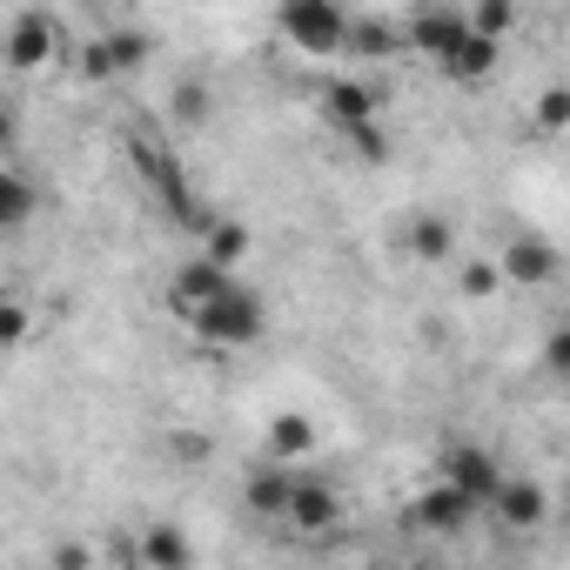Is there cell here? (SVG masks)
Returning a JSON list of instances; mask_svg holds the SVG:
<instances>
[{
    "instance_id": "obj_22",
    "label": "cell",
    "mask_w": 570,
    "mask_h": 570,
    "mask_svg": "<svg viewBox=\"0 0 570 570\" xmlns=\"http://www.w3.org/2000/svg\"><path fill=\"white\" fill-rule=\"evenodd\" d=\"M543 370H550L557 383H570V323H557V330L543 336Z\"/></svg>"
},
{
    "instance_id": "obj_6",
    "label": "cell",
    "mask_w": 570,
    "mask_h": 570,
    "mask_svg": "<svg viewBox=\"0 0 570 570\" xmlns=\"http://www.w3.org/2000/svg\"><path fill=\"white\" fill-rule=\"evenodd\" d=\"M296 476H303V463H275V456H262V463L248 470V483H242V503H248L255 517H289Z\"/></svg>"
},
{
    "instance_id": "obj_1",
    "label": "cell",
    "mask_w": 570,
    "mask_h": 570,
    "mask_svg": "<svg viewBox=\"0 0 570 570\" xmlns=\"http://www.w3.org/2000/svg\"><path fill=\"white\" fill-rule=\"evenodd\" d=\"M188 330H195V343L202 350H215V356H228V350H248V343H262V330H268V309H262V296L248 289V282H222V289L188 316Z\"/></svg>"
},
{
    "instance_id": "obj_15",
    "label": "cell",
    "mask_w": 570,
    "mask_h": 570,
    "mask_svg": "<svg viewBox=\"0 0 570 570\" xmlns=\"http://www.w3.org/2000/svg\"><path fill=\"white\" fill-rule=\"evenodd\" d=\"M410 255H416V262H450V255H456V228H450L443 215H416V222H410Z\"/></svg>"
},
{
    "instance_id": "obj_16",
    "label": "cell",
    "mask_w": 570,
    "mask_h": 570,
    "mask_svg": "<svg viewBox=\"0 0 570 570\" xmlns=\"http://www.w3.org/2000/svg\"><path fill=\"white\" fill-rule=\"evenodd\" d=\"M202 255H215L222 268H235V262L248 255V228H242V222H215V215H208V222H202Z\"/></svg>"
},
{
    "instance_id": "obj_19",
    "label": "cell",
    "mask_w": 570,
    "mask_h": 570,
    "mask_svg": "<svg viewBox=\"0 0 570 570\" xmlns=\"http://www.w3.org/2000/svg\"><path fill=\"white\" fill-rule=\"evenodd\" d=\"M503 282H510L503 275V255L497 262H463V296H497Z\"/></svg>"
},
{
    "instance_id": "obj_12",
    "label": "cell",
    "mask_w": 570,
    "mask_h": 570,
    "mask_svg": "<svg viewBox=\"0 0 570 570\" xmlns=\"http://www.w3.org/2000/svg\"><path fill=\"white\" fill-rule=\"evenodd\" d=\"M141 55H148L141 35H95V48H88V75H95V81H115V75L141 68Z\"/></svg>"
},
{
    "instance_id": "obj_7",
    "label": "cell",
    "mask_w": 570,
    "mask_h": 570,
    "mask_svg": "<svg viewBox=\"0 0 570 570\" xmlns=\"http://www.w3.org/2000/svg\"><path fill=\"white\" fill-rule=\"evenodd\" d=\"M376 108H383V88H370V81H330V88H323V121H330L336 135L370 128Z\"/></svg>"
},
{
    "instance_id": "obj_2",
    "label": "cell",
    "mask_w": 570,
    "mask_h": 570,
    "mask_svg": "<svg viewBox=\"0 0 570 570\" xmlns=\"http://www.w3.org/2000/svg\"><path fill=\"white\" fill-rule=\"evenodd\" d=\"M350 14L343 0H275V35L289 41L296 55L323 61V55H350Z\"/></svg>"
},
{
    "instance_id": "obj_18",
    "label": "cell",
    "mask_w": 570,
    "mask_h": 570,
    "mask_svg": "<svg viewBox=\"0 0 570 570\" xmlns=\"http://www.w3.org/2000/svg\"><path fill=\"white\" fill-rule=\"evenodd\" d=\"M396 48H410V41H403V35H390L383 21H376V28H370V21H363V28H350V55H376V61H383V55H396Z\"/></svg>"
},
{
    "instance_id": "obj_20",
    "label": "cell",
    "mask_w": 570,
    "mask_h": 570,
    "mask_svg": "<svg viewBox=\"0 0 570 570\" xmlns=\"http://www.w3.org/2000/svg\"><path fill=\"white\" fill-rule=\"evenodd\" d=\"M135 557H141V563H188V543H181L175 530H148Z\"/></svg>"
},
{
    "instance_id": "obj_14",
    "label": "cell",
    "mask_w": 570,
    "mask_h": 570,
    "mask_svg": "<svg viewBox=\"0 0 570 570\" xmlns=\"http://www.w3.org/2000/svg\"><path fill=\"white\" fill-rule=\"evenodd\" d=\"M8 55H14V68H21V75L48 68V61H55V21H48V14H21V21H14V48H8Z\"/></svg>"
},
{
    "instance_id": "obj_23",
    "label": "cell",
    "mask_w": 570,
    "mask_h": 570,
    "mask_svg": "<svg viewBox=\"0 0 570 570\" xmlns=\"http://www.w3.org/2000/svg\"><path fill=\"white\" fill-rule=\"evenodd\" d=\"M28 202H35V195H28V181H21V175H8V222H21V215H28Z\"/></svg>"
},
{
    "instance_id": "obj_5",
    "label": "cell",
    "mask_w": 570,
    "mask_h": 570,
    "mask_svg": "<svg viewBox=\"0 0 570 570\" xmlns=\"http://www.w3.org/2000/svg\"><path fill=\"white\" fill-rule=\"evenodd\" d=\"M410 517L423 523V530H436V537H450V530H463L470 517H483V503L463 490V483H450V476H436L416 503H410Z\"/></svg>"
},
{
    "instance_id": "obj_8",
    "label": "cell",
    "mask_w": 570,
    "mask_h": 570,
    "mask_svg": "<svg viewBox=\"0 0 570 570\" xmlns=\"http://www.w3.org/2000/svg\"><path fill=\"white\" fill-rule=\"evenodd\" d=\"M497 61H503V41H497V35H476V28H470V35L456 41V55H450V61H443L436 75H443L450 88H483V81L497 75Z\"/></svg>"
},
{
    "instance_id": "obj_21",
    "label": "cell",
    "mask_w": 570,
    "mask_h": 570,
    "mask_svg": "<svg viewBox=\"0 0 570 570\" xmlns=\"http://www.w3.org/2000/svg\"><path fill=\"white\" fill-rule=\"evenodd\" d=\"M537 128H543V135L570 128V88H543V95H537Z\"/></svg>"
},
{
    "instance_id": "obj_17",
    "label": "cell",
    "mask_w": 570,
    "mask_h": 570,
    "mask_svg": "<svg viewBox=\"0 0 570 570\" xmlns=\"http://www.w3.org/2000/svg\"><path fill=\"white\" fill-rule=\"evenodd\" d=\"M510 21H517V0H470V28L476 35H510Z\"/></svg>"
},
{
    "instance_id": "obj_11",
    "label": "cell",
    "mask_w": 570,
    "mask_h": 570,
    "mask_svg": "<svg viewBox=\"0 0 570 570\" xmlns=\"http://www.w3.org/2000/svg\"><path fill=\"white\" fill-rule=\"evenodd\" d=\"M336 517H343L336 490H330L323 476H309V470H303V476H296V497H289V523H296V530H330Z\"/></svg>"
},
{
    "instance_id": "obj_4",
    "label": "cell",
    "mask_w": 570,
    "mask_h": 570,
    "mask_svg": "<svg viewBox=\"0 0 570 570\" xmlns=\"http://www.w3.org/2000/svg\"><path fill=\"white\" fill-rule=\"evenodd\" d=\"M470 35V14H456V8H416L410 14V28H403V41L430 61V68H443L450 55H456V41Z\"/></svg>"
},
{
    "instance_id": "obj_9",
    "label": "cell",
    "mask_w": 570,
    "mask_h": 570,
    "mask_svg": "<svg viewBox=\"0 0 570 570\" xmlns=\"http://www.w3.org/2000/svg\"><path fill=\"white\" fill-rule=\"evenodd\" d=\"M483 517H497L503 530H537L543 517H550V497L530 483V476H503L497 483V497H490V510Z\"/></svg>"
},
{
    "instance_id": "obj_13",
    "label": "cell",
    "mask_w": 570,
    "mask_h": 570,
    "mask_svg": "<svg viewBox=\"0 0 570 570\" xmlns=\"http://www.w3.org/2000/svg\"><path fill=\"white\" fill-rule=\"evenodd\" d=\"M268 456H275V463H309V456H316V423L296 416V410H282V416L268 423Z\"/></svg>"
},
{
    "instance_id": "obj_10",
    "label": "cell",
    "mask_w": 570,
    "mask_h": 570,
    "mask_svg": "<svg viewBox=\"0 0 570 570\" xmlns=\"http://www.w3.org/2000/svg\"><path fill=\"white\" fill-rule=\"evenodd\" d=\"M503 275H510V289H550L557 282V248L543 235H517L503 248Z\"/></svg>"
},
{
    "instance_id": "obj_3",
    "label": "cell",
    "mask_w": 570,
    "mask_h": 570,
    "mask_svg": "<svg viewBox=\"0 0 570 570\" xmlns=\"http://www.w3.org/2000/svg\"><path fill=\"white\" fill-rule=\"evenodd\" d=\"M436 476L463 483V490L490 510V497H497V483H503L510 470H503V463H497V450H483V443H450V450L436 456Z\"/></svg>"
}]
</instances>
